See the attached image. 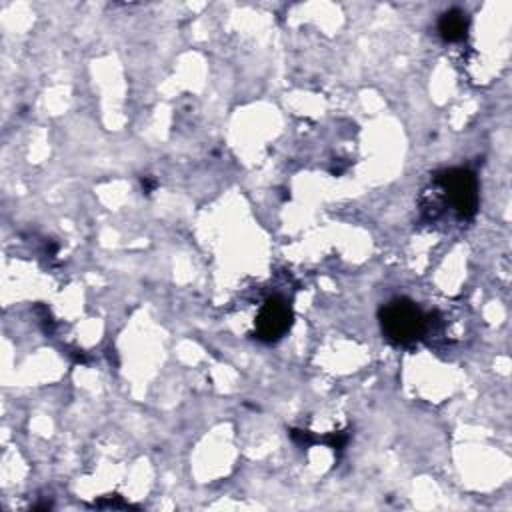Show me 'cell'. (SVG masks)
Here are the masks:
<instances>
[{
  "mask_svg": "<svg viewBox=\"0 0 512 512\" xmlns=\"http://www.w3.org/2000/svg\"><path fill=\"white\" fill-rule=\"evenodd\" d=\"M382 332L396 344H410L426 332L424 312L408 298H394L380 310Z\"/></svg>",
  "mask_w": 512,
  "mask_h": 512,
  "instance_id": "1",
  "label": "cell"
},
{
  "mask_svg": "<svg viewBox=\"0 0 512 512\" xmlns=\"http://www.w3.org/2000/svg\"><path fill=\"white\" fill-rule=\"evenodd\" d=\"M440 186L462 218H472L478 210V182L466 168H450L438 176Z\"/></svg>",
  "mask_w": 512,
  "mask_h": 512,
  "instance_id": "2",
  "label": "cell"
},
{
  "mask_svg": "<svg viewBox=\"0 0 512 512\" xmlns=\"http://www.w3.org/2000/svg\"><path fill=\"white\" fill-rule=\"evenodd\" d=\"M292 324V310L284 298L274 296L264 302L256 316V336L262 342H276Z\"/></svg>",
  "mask_w": 512,
  "mask_h": 512,
  "instance_id": "3",
  "label": "cell"
},
{
  "mask_svg": "<svg viewBox=\"0 0 512 512\" xmlns=\"http://www.w3.org/2000/svg\"><path fill=\"white\" fill-rule=\"evenodd\" d=\"M468 16L460 8L446 10L438 20V32L446 42H460L468 34Z\"/></svg>",
  "mask_w": 512,
  "mask_h": 512,
  "instance_id": "4",
  "label": "cell"
},
{
  "mask_svg": "<svg viewBox=\"0 0 512 512\" xmlns=\"http://www.w3.org/2000/svg\"><path fill=\"white\" fill-rule=\"evenodd\" d=\"M142 186H144V190H146V194L156 186V182H152V180H148V178H142Z\"/></svg>",
  "mask_w": 512,
  "mask_h": 512,
  "instance_id": "5",
  "label": "cell"
}]
</instances>
